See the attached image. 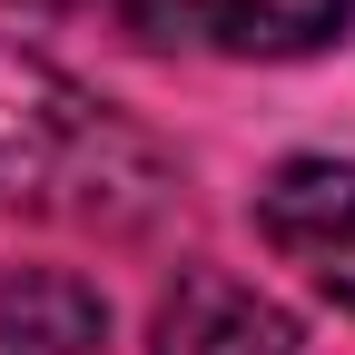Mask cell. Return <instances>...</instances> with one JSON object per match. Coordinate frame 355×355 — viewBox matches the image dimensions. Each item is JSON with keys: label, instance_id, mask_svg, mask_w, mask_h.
<instances>
[{"label": "cell", "instance_id": "6da1fadb", "mask_svg": "<svg viewBox=\"0 0 355 355\" xmlns=\"http://www.w3.org/2000/svg\"><path fill=\"white\" fill-rule=\"evenodd\" d=\"M119 128L99 119V99L40 50L0 40V207H69V188H89Z\"/></svg>", "mask_w": 355, "mask_h": 355}, {"label": "cell", "instance_id": "7a4b0ae2", "mask_svg": "<svg viewBox=\"0 0 355 355\" xmlns=\"http://www.w3.org/2000/svg\"><path fill=\"white\" fill-rule=\"evenodd\" d=\"M257 227L286 266H306L336 306H355V168L345 158H286L257 188Z\"/></svg>", "mask_w": 355, "mask_h": 355}, {"label": "cell", "instance_id": "3957f363", "mask_svg": "<svg viewBox=\"0 0 355 355\" xmlns=\"http://www.w3.org/2000/svg\"><path fill=\"white\" fill-rule=\"evenodd\" d=\"M148 355H296V316L277 296H257L247 277H178L158 326H148Z\"/></svg>", "mask_w": 355, "mask_h": 355}, {"label": "cell", "instance_id": "277c9868", "mask_svg": "<svg viewBox=\"0 0 355 355\" xmlns=\"http://www.w3.org/2000/svg\"><path fill=\"white\" fill-rule=\"evenodd\" d=\"M99 336H109V306L69 266H20L0 286V345L10 355H89Z\"/></svg>", "mask_w": 355, "mask_h": 355}, {"label": "cell", "instance_id": "5b68a950", "mask_svg": "<svg viewBox=\"0 0 355 355\" xmlns=\"http://www.w3.org/2000/svg\"><path fill=\"white\" fill-rule=\"evenodd\" d=\"M198 20L227 40V50L296 60V50H326V40H345L355 0H198Z\"/></svg>", "mask_w": 355, "mask_h": 355}]
</instances>
